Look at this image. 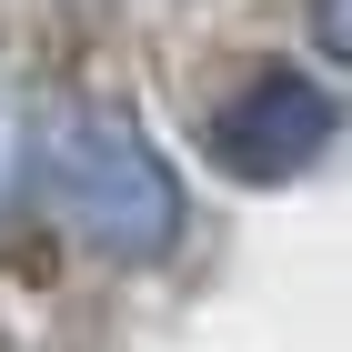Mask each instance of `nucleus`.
Listing matches in <instances>:
<instances>
[{
	"instance_id": "7ed1b4c3",
	"label": "nucleus",
	"mask_w": 352,
	"mask_h": 352,
	"mask_svg": "<svg viewBox=\"0 0 352 352\" xmlns=\"http://www.w3.org/2000/svg\"><path fill=\"white\" fill-rule=\"evenodd\" d=\"M312 51H322V60H352V0H312Z\"/></svg>"
},
{
	"instance_id": "20e7f679",
	"label": "nucleus",
	"mask_w": 352,
	"mask_h": 352,
	"mask_svg": "<svg viewBox=\"0 0 352 352\" xmlns=\"http://www.w3.org/2000/svg\"><path fill=\"white\" fill-rule=\"evenodd\" d=\"M0 182H10V131H0Z\"/></svg>"
},
{
	"instance_id": "f257e3e1",
	"label": "nucleus",
	"mask_w": 352,
	"mask_h": 352,
	"mask_svg": "<svg viewBox=\"0 0 352 352\" xmlns=\"http://www.w3.org/2000/svg\"><path fill=\"white\" fill-rule=\"evenodd\" d=\"M30 171L51 191V212L71 221V242L101 252V262H121V272L171 262L182 232H191V191L171 171V151L121 101H60L30 131Z\"/></svg>"
},
{
	"instance_id": "f03ea898",
	"label": "nucleus",
	"mask_w": 352,
	"mask_h": 352,
	"mask_svg": "<svg viewBox=\"0 0 352 352\" xmlns=\"http://www.w3.org/2000/svg\"><path fill=\"white\" fill-rule=\"evenodd\" d=\"M332 131H342V101L312 71H292V60L232 71L212 91V111H201V151H212L221 182H242V191H292L302 171H322Z\"/></svg>"
}]
</instances>
